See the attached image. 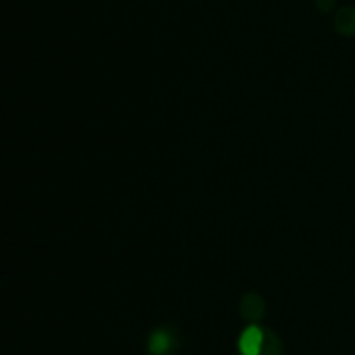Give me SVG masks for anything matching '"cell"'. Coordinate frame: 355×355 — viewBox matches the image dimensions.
Returning <instances> with one entry per match:
<instances>
[{"instance_id": "obj_1", "label": "cell", "mask_w": 355, "mask_h": 355, "mask_svg": "<svg viewBox=\"0 0 355 355\" xmlns=\"http://www.w3.org/2000/svg\"><path fill=\"white\" fill-rule=\"evenodd\" d=\"M239 355H285L281 337L264 324H248L237 339Z\"/></svg>"}, {"instance_id": "obj_2", "label": "cell", "mask_w": 355, "mask_h": 355, "mask_svg": "<svg viewBox=\"0 0 355 355\" xmlns=\"http://www.w3.org/2000/svg\"><path fill=\"white\" fill-rule=\"evenodd\" d=\"M181 347V335L173 327H156L146 339L148 355H173Z\"/></svg>"}, {"instance_id": "obj_3", "label": "cell", "mask_w": 355, "mask_h": 355, "mask_svg": "<svg viewBox=\"0 0 355 355\" xmlns=\"http://www.w3.org/2000/svg\"><path fill=\"white\" fill-rule=\"evenodd\" d=\"M239 316L248 324H262L266 318V302L260 293L250 291L239 300Z\"/></svg>"}, {"instance_id": "obj_4", "label": "cell", "mask_w": 355, "mask_h": 355, "mask_svg": "<svg viewBox=\"0 0 355 355\" xmlns=\"http://www.w3.org/2000/svg\"><path fill=\"white\" fill-rule=\"evenodd\" d=\"M333 25L335 29L341 33V35H355V6H343L335 12V19H333Z\"/></svg>"}, {"instance_id": "obj_5", "label": "cell", "mask_w": 355, "mask_h": 355, "mask_svg": "<svg viewBox=\"0 0 355 355\" xmlns=\"http://www.w3.org/2000/svg\"><path fill=\"white\" fill-rule=\"evenodd\" d=\"M316 6L322 10V12H329L335 8V0H316Z\"/></svg>"}]
</instances>
